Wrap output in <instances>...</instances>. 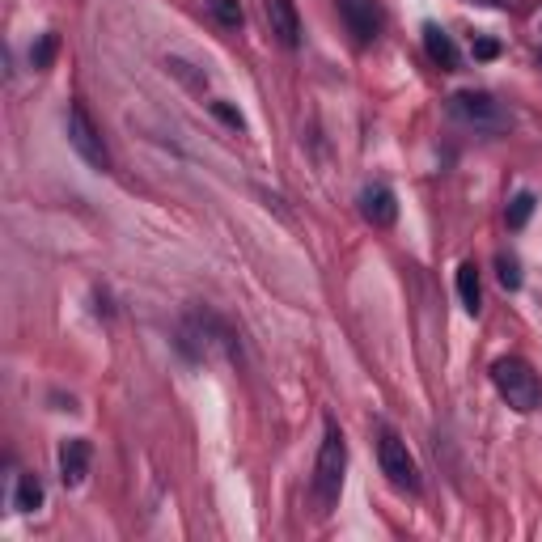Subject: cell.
Returning a JSON list of instances; mask_svg holds the SVG:
<instances>
[{"label":"cell","mask_w":542,"mask_h":542,"mask_svg":"<svg viewBox=\"0 0 542 542\" xmlns=\"http://www.w3.org/2000/svg\"><path fill=\"white\" fill-rule=\"evenodd\" d=\"M496 280L509 288V293H513V288H521V263L513 255H496Z\"/></svg>","instance_id":"cell-16"},{"label":"cell","mask_w":542,"mask_h":542,"mask_svg":"<svg viewBox=\"0 0 542 542\" xmlns=\"http://www.w3.org/2000/svg\"><path fill=\"white\" fill-rule=\"evenodd\" d=\"M492 386L500 390V399L509 403L513 411H521V415H530V411L542 403L538 373H534L521 356H500V360H496V365H492Z\"/></svg>","instance_id":"cell-1"},{"label":"cell","mask_w":542,"mask_h":542,"mask_svg":"<svg viewBox=\"0 0 542 542\" xmlns=\"http://www.w3.org/2000/svg\"><path fill=\"white\" fill-rule=\"evenodd\" d=\"M360 216H365L369 225L377 229H390L394 221H399V200H394V191L386 183H373L360 191Z\"/></svg>","instance_id":"cell-8"},{"label":"cell","mask_w":542,"mask_h":542,"mask_svg":"<svg viewBox=\"0 0 542 542\" xmlns=\"http://www.w3.org/2000/svg\"><path fill=\"white\" fill-rule=\"evenodd\" d=\"M424 47H428V56H432V64H441V68H458V47H454V39L441 30V26H424Z\"/></svg>","instance_id":"cell-10"},{"label":"cell","mask_w":542,"mask_h":542,"mask_svg":"<svg viewBox=\"0 0 542 542\" xmlns=\"http://www.w3.org/2000/svg\"><path fill=\"white\" fill-rule=\"evenodd\" d=\"M339 17L343 26H348V34L356 43H373L377 34H382V5L377 0H339Z\"/></svg>","instance_id":"cell-6"},{"label":"cell","mask_w":542,"mask_h":542,"mask_svg":"<svg viewBox=\"0 0 542 542\" xmlns=\"http://www.w3.org/2000/svg\"><path fill=\"white\" fill-rule=\"evenodd\" d=\"M496 56H500L496 39H475V60H496Z\"/></svg>","instance_id":"cell-18"},{"label":"cell","mask_w":542,"mask_h":542,"mask_svg":"<svg viewBox=\"0 0 542 542\" xmlns=\"http://www.w3.org/2000/svg\"><path fill=\"white\" fill-rule=\"evenodd\" d=\"M449 115H454L458 123H466V128H479V132H492V136L513 128L509 106L492 94H483V89H462V94H454L449 98Z\"/></svg>","instance_id":"cell-2"},{"label":"cell","mask_w":542,"mask_h":542,"mask_svg":"<svg viewBox=\"0 0 542 542\" xmlns=\"http://www.w3.org/2000/svg\"><path fill=\"white\" fill-rule=\"evenodd\" d=\"M458 297H462V310H466V314H479L483 288H479V267H475V263H462V267H458Z\"/></svg>","instance_id":"cell-11"},{"label":"cell","mask_w":542,"mask_h":542,"mask_svg":"<svg viewBox=\"0 0 542 542\" xmlns=\"http://www.w3.org/2000/svg\"><path fill=\"white\" fill-rule=\"evenodd\" d=\"M263 13H267V26L276 34V43L297 51L301 47V17L293 0H263Z\"/></svg>","instance_id":"cell-7"},{"label":"cell","mask_w":542,"mask_h":542,"mask_svg":"<svg viewBox=\"0 0 542 542\" xmlns=\"http://www.w3.org/2000/svg\"><path fill=\"white\" fill-rule=\"evenodd\" d=\"M208 13H212L225 30H238L242 17H246V13H242V0H208Z\"/></svg>","instance_id":"cell-13"},{"label":"cell","mask_w":542,"mask_h":542,"mask_svg":"<svg viewBox=\"0 0 542 542\" xmlns=\"http://www.w3.org/2000/svg\"><path fill=\"white\" fill-rule=\"evenodd\" d=\"M377 462H382V475L399 487V492H420V466H415L407 445L394 437V432H382V441H377Z\"/></svg>","instance_id":"cell-5"},{"label":"cell","mask_w":542,"mask_h":542,"mask_svg":"<svg viewBox=\"0 0 542 542\" xmlns=\"http://www.w3.org/2000/svg\"><path fill=\"white\" fill-rule=\"evenodd\" d=\"M534 216V195L530 191H521V195H513L509 200V212H504V221H509V229H521Z\"/></svg>","instance_id":"cell-14"},{"label":"cell","mask_w":542,"mask_h":542,"mask_svg":"<svg viewBox=\"0 0 542 542\" xmlns=\"http://www.w3.org/2000/svg\"><path fill=\"white\" fill-rule=\"evenodd\" d=\"M43 479L39 475H22L17 479V492H13V509L17 513H34V509H43Z\"/></svg>","instance_id":"cell-12"},{"label":"cell","mask_w":542,"mask_h":542,"mask_svg":"<svg viewBox=\"0 0 542 542\" xmlns=\"http://www.w3.org/2000/svg\"><path fill=\"white\" fill-rule=\"evenodd\" d=\"M89 475V441L85 437H72L60 445V479L68 487H77Z\"/></svg>","instance_id":"cell-9"},{"label":"cell","mask_w":542,"mask_h":542,"mask_svg":"<svg viewBox=\"0 0 542 542\" xmlns=\"http://www.w3.org/2000/svg\"><path fill=\"white\" fill-rule=\"evenodd\" d=\"M68 144L77 149V157L85 161V166H94L98 174L111 170V153H106V144H102V132L81 102L68 106Z\"/></svg>","instance_id":"cell-4"},{"label":"cell","mask_w":542,"mask_h":542,"mask_svg":"<svg viewBox=\"0 0 542 542\" xmlns=\"http://www.w3.org/2000/svg\"><path fill=\"white\" fill-rule=\"evenodd\" d=\"M343 471H348V445H343V432L335 424H327V437H322L318 466H314V496L327 504V509L339 500Z\"/></svg>","instance_id":"cell-3"},{"label":"cell","mask_w":542,"mask_h":542,"mask_svg":"<svg viewBox=\"0 0 542 542\" xmlns=\"http://www.w3.org/2000/svg\"><path fill=\"white\" fill-rule=\"evenodd\" d=\"M56 51H60V39L47 30V34H39V43H34L30 64H34V68H51V64H56Z\"/></svg>","instance_id":"cell-15"},{"label":"cell","mask_w":542,"mask_h":542,"mask_svg":"<svg viewBox=\"0 0 542 542\" xmlns=\"http://www.w3.org/2000/svg\"><path fill=\"white\" fill-rule=\"evenodd\" d=\"M212 115H216V119H221V123H229V128H238V132L246 128V119H242V111H233V106H229V102H212Z\"/></svg>","instance_id":"cell-17"}]
</instances>
